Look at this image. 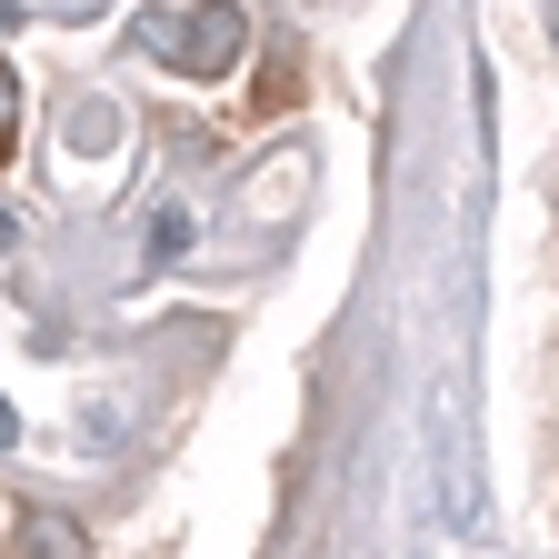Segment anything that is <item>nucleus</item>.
I'll list each match as a JSON object with an SVG mask.
<instances>
[{
  "mask_svg": "<svg viewBox=\"0 0 559 559\" xmlns=\"http://www.w3.org/2000/svg\"><path fill=\"white\" fill-rule=\"evenodd\" d=\"M0 151H11V81H0Z\"/></svg>",
  "mask_w": 559,
  "mask_h": 559,
  "instance_id": "obj_2",
  "label": "nucleus"
},
{
  "mask_svg": "<svg viewBox=\"0 0 559 559\" xmlns=\"http://www.w3.org/2000/svg\"><path fill=\"white\" fill-rule=\"evenodd\" d=\"M130 40L151 50V60H170V70H190V81H230V70L250 60V21L230 11V0H200V11H140Z\"/></svg>",
  "mask_w": 559,
  "mask_h": 559,
  "instance_id": "obj_1",
  "label": "nucleus"
},
{
  "mask_svg": "<svg viewBox=\"0 0 559 559\" xmlns=\"http://www.w3.org/2000/svg\"><path fill=\"white\" fill-rule=\"evenodd\" d=\"M0 440H11V400H0Z\"/></svg>",
  "mask_w": 559,
  "mask_h": 559,
  "instance_id": "obj_3",
  "label": "nucleus"
}]
</instances>
